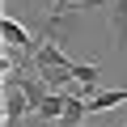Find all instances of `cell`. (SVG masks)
<instances>
[{"label":"cell","instance_id":"cell-1","mask_svg":"<svg viewBox=\"0 0 127 127\" xmlns=\"http://www.w3.org/2000/svg\"><path fill=\"white\" fill-rule=\"evenodd\" d=\"M72 97L76 93H64V89H51L42 102H38V110H34V119L38 123H55V119H64L68 114V106H72Z\"/></svg>","mask_w":127,"mask_h":127},{"label":"cell","instance_id":"cell-2","mask_svg":"<svg viewBox=\"0 0 127 127\" xmlns=\"http://www.w3.org/2000/svg\"><path fill=\"white\" fill-rule=\"evenodd\" d=\"M42 68H72V59L64 55V47H59V42L42 38V42L34 47V72H42Z\"/></svg>","mask_w":127,"mask_h":127},{"label":"cell","instance_id":"cell-3","mask_svg":"<svg viewBox=\"0 0 127 127\" xmlns=\"http://www.w3.org/2000/svg\"><path fill=\"white\" fill-rule=\"evenodd\" d=\"M21 114H34L30 93L17 85H4V123H21Z\"/></svg>","mask_w":127,"mask_h":127},{"label":"cell","instance_id":"cell-4","mask_svg":"<svg viewBox=\"0 0 127 127\" xmlns=\"http://www.w3.org/2000/svg\"><path fill=\"white\" fill-rule=\"evenodd\" d=\"M0 38H4V47H17V51H30V42H34L17 17H0Z\"/></svg>","mask_w":127,"mask_h":127},{"label":"cell","instance_id":"cell-5","mask_svg":"<svg viewBox=\"0 0 127 127\" xmlns=\"http://www.w3.org/2000/svg\"><path fill=\"white\" fill-rule=\"evenodd\" d=\"M110 34H114V51H127V0H110Z\"/></svg>","mask_w":127,"mask_h":127},{"label":"cell","instance_id":"cell-6","mask_svg":"<svg viewBox=\"0 0 127 127\" xmlns=\"http://www.w3.org/2000/svg\"><path fill=\"white\" fill-rule=\"evenodd\" d=\"M72 81L81 85L85 97L97 93V85H102V64H97V59H93V64H72Z\"/></svg>","mask_w":127,"mask_h":127},{"label":"cell","instance_id":"cell-7","mask_svg":"<svg viewBox=\"0 0 127 127\" xmlns=\"http://www.w3.org/2000/svg\"><path fill=\"white\" fill-rule=\"evenodd\" d=\"M114 106H127V89H102V93H89V110H114Z\"/></svg>","mask_w":127,"mask_h":127},{"label":"cell","instance_id":"cell-8","mask_svg":"<svg viewBox=\"0 0 127 127\" xmlns=\"http://www.w3.org/2000/svg\"><path fill=\"white\" fill-rule=\"evenodd\" d=\"M81 127H93V123H81Z\"/></svg>","mask_w":127,"mask_h":127},{"label":"cell","instance_id":"cell-9","mask_svg":"<svg viewBox=\"0 0 127 127\" xmlns=\"http://www.w3.org/2000/svg\"><path fill=\"white\" fill-rule=\"evenodd\" d=\"M4 127H17V123H4Z\"/></svg>","mask_w":127,"mask_h":127}]
</instances>
